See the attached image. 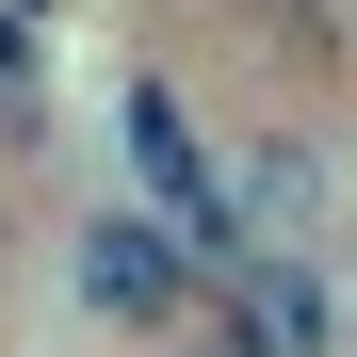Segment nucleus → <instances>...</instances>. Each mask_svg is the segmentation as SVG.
Instances as JSON below:
<instances>
[{"label": "nucleus", "instance_id": "1", "mask_svg": "<svg viewBox=\"0 0 357 357\" xmlns=\"http://www.w3.org/2000/svg\"><path fill=\"white\" fill-rule=\"evenodd\" d=\"M66 309L98 325V341H195L211 325V244L178 227L162 195H98L82 227H66Z\"/></svg>", "mask_w": 357, "mask_h": 357}, {"label": "nucleus", "instance_id": "2", "mask_svg": "<svg viewBox=\"0 0 357 357\" xmlns=\"http://www.w3.org/2000/svg\"><path fill=\"white\" fill-rule=\"evenodd\" d=\"M114 130H130V162H146V195H162V211H178V227L211 244V276H227V260L260 244V227H244V178H211V146H195V114H178L162 82H114Z\"/></svg>", "mask_w": 357, "mask_h": 357}, {"label": "nucleus", "instance_id": "3", "mask_svg": "<svg viewBox=\"0 0 357 357\" xmlns=\"http://www.w3.org/2000/svg\"><path fill=\"white\" fill-rule=\"evenodd\" d=\"M211 325L244 357H341V309H325V276L292 260V227H260V244L211 276Z\"/></svg>", "mask_w": 357, "mask_h": 357}, {"label": "nucleus", "instance_id": "4", "mask_svg": "<svg viewBox=\"0 0 357 357\" xmlns=\"http://www.w3.org/2000/svg\"><path fill=\"white\" fill-rule=\"evenodd\" d=\"M33 17H49V0H33Z\"/></svg>", "mask_w": 357, "mask_h": 357}]
</instances>
